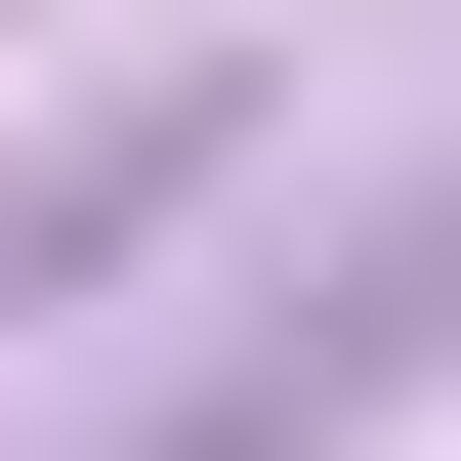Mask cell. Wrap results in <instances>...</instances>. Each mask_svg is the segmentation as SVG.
<instances>
[{
    "instance_id": "7a4b0ae2",
    "label": "cell",
    "mask_w": 461,
    "mask_h": 461,
    "mask_svg": "<svg viewBox=\"0 0 461 461\" xmlns=\"http://www.w3.org/2000/svg\"><path fill=\"white\" fill-rule=\"evenodd\" d=\"M210 168H252V42H168V85H85L42 168H0V336H42V294H126V252H168Z\"/></svg>"
},
{
    "instance_id": "6da1fadb",
    "label": "cell",
    "mask_w": 461,
    "mask_h": 461,
    "mask_svg": "<svg viewBox=\"0 0 461 461\" xmlns=\"http://www.w3.org/2000/svg\"><path fill=\"white\" fill-rule=\"evenodd\" d=\"M420 377H461V168L377 210V252H294V294H252L210 377H126L85 461H336V420H420Z\"/></svg>"
}]
</instances>
